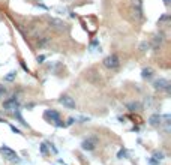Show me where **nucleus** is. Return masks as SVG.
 I'll return each mask as SVG.
<instances>
[{
	"mask_svg": "<svg viewBox=\"0 0 171 165\" xmlns=\"http://www.w3.org/2000/svg\"><path fill=\"white\" fill-rule=\"evenodd\" d=\"M104 66L105 68H108V69H117L120 66V59H119V56L117 54H110V56H107L104 59Z\"/></svg>",
	"mask_w": 171,
	"mask_h": 165,
	"instance_id": "f257e3e1",
	"label": "nucleus"
},
{
	"mask_svg": "<svg viewBox=\"0 0 171 165\" xmlns=\"http://www.w3.org/2000/svg\"><path fill=\"white\" fill-rule=\"evenodd\" d=\"M0 153H2L3 158H6L8 161L20 162V158H18V155H17V152H15V150H12V149L8 147V146H2V147H0Z\"/></svg>",
	"mask_w": 171,
	"mask_h": 165,
	"instance_id": "f03ea898",
	"label": "nucleus"
},
{
	"mask_svg": "<svg viewBox=\"0 0 171 165\" xmlns=\"http://www.w3.org/2000/svg\"><path fill=\"white\" fill-rule=\"evenodd\" d=\"M44 119L50 123H57L60 120V113L56 111V110H53V108H48L44 111Z\"/></svg>",
	"mask_w": 171,
	"mask_h": 165,
	"instance_id": "7ed1b4c3",
	"label": "nucleus"
},
{
	"mask_svg": "<svg viewBox=\"0 0 171 165\" xmlns=\"http://www.w3.org/2000/svg\"><path fill=\"white\" fill-rule=\"evenodd\" d=\"M18 107H20V101L17 96H12L3 102V108H6L8 111H15V110H18Z\"/></svg>",
	"mask_w": 171,
	"mask_h": 165,
	"instance_id": "20e7f679",
	"label": "nucleus"
},
{
	"mask_svg": "<svg viewBox=\"0 0 171 165\" xmlns=\"http://www.w3.org/2000/svg\"><path fill=\"white\" fill-rule=\"evenodd\" d=\"M59 102H60L63 107H66L68 110H75V108H77L74 98H71L69 95H62V96L59 98Z\"/></svg>",
	"mask_w": 171,
	"mask_h": 165,
	"instance_id": "39448f33",
	"label": "nucleus"
},
{
	"mask_svg": "<svg viewBox=\"0 0 171 165\" xmlns=\"http://www.w3.org/2000/svg\"><path fill=\"white\" fill-rule=\"evenodd\" d=\"M96 144H98V138L96 137H89V138H86L84 141L81 143V149L90 152V150H93L96 147Z\"/></svg>",
	"mask_w": 171,
	"mask_h": 165,
	"instance_id": "423d86ee",
	"label": "nucleus"
},
{
	"mask_svg": "<svg viewBox=\"0 0 171 165\" xmlns=\"http://www.w3.org/2000/svg\"><path fill=\"white\" fill-rule=\"evenodd\" d=\"M132 12L137 20H143V0H132Z\"/></svg>",
	"mask_w": 171,
	"mask_h": 165,
	"instance_id": "0eeeda50",
	"label": "nucleus"
},
{
	"mask_svg": "<svg viewBox=\"0 0 171 165\" xmlns=\"http://www.w3.org/2000/svg\"><path fill=\"white\" fill-rule=\"evenodd\" d=\"M170 81L167 78H158L155 83H153V87L156 90H164V92H170Z\"/></svg>",
	"mask_w": 171,
	"mask_h": 165,
	"instance_id": "6e6552de",
	"label": "nucleus"
},
{
	"mask_svg": "<svg viewBox=\"0 0 171 165\" xmlns=\"http://www.w3.org/2000/svg\"><path fill=\"white\" fill-rule=\"evenodd\" d=\"M149 125L153 126V128H158V126L162 125V116L161 114H152V116L149 117Z\"/></svg>",
	"mask_w": 171,
	"mask_h": 165,
	"instance_id": "1a4fd4ad",
	"label": "nucleus"
},
{
	"mask_svg": "<svg viewBox=\"0 0 171 165\" xmlns=\"http://www.w3.org/2000/svg\"><path fill=\"white\" fill-rule=\"evenodd\" d=\"M141 77H143L144 80H152V78H153V69H152V68H144V69L141 71Z\"/></svg>",
	"mask_w": 171,
	"mask_h": 165,
	"instance_id": "9d476101",
	"label": "nucleus"
},
{
	"mask_svg": "<svg viewBox=\"0 0 171 165\" xmlns=\"http://www.w3.org/2000/svg\"><path fill=\"white\" fill-rule=\"evenodd\" d=\"M126 108H128L129 111L135 113V111H140V110H141V104H140V102H137V101H134V102L126 104Z\"/></svg>",
	"mask_w": 171,
	"mask_h": 165,
	"instance_id": "9b49d317",
	"label": "nucleus"
},
{
	"mask_svg": "<svg viewBox=\"0 0 171 165\" xmlns=\"http://www.w3.org/2000/svg\"><path fill=\"white\" fill-rule=\"evenodd\" d=\"M50 24H53L56 29H60V30H63L65 26H66V24H65L62 20H56V18H50Z\"/></svg>",
	"mask_w": 171,
	"mask_h": 165,
	"instance_id": "f8f14e48",
	"label": "nucleus"
},
{
	"mask_svg": "<svg viewBox=\"0 0 171 165\" xmlns=\"http://www.w3.org/2000/svg\"><path fill=\"white\" fill-rule=\"evenodd\" d=\"M152 158H155L156 161H159V162H161V161L165 159V155H164V152H162V150H156V152H153V156H152Z\"/></svg>",
	"mask_w": 171,
	"mask_h": 165,
	"instance_id": "ddd939ff",
	"label": "nucleus"
},
{
	"mask_svg": "<svg viewBox=\"0 0 171 165\" xmlns=\"http://www.w3.org/2000/svg\"><path fill=\"white\" fill-rule=\"evenodd\" d=\"M162 39H164V33H161V36H155V39H153V48L155 50H158V47L161 45V42H162Z\"/></svg>",
	"mask_w": 171,
	"mask_h": 165,
	"instance_id": "4468645a",
	"label": "nucleus"
},
{
	"mask_svg": "<svg viewBox=\"0 0 171 165\" xmlns=\"http://www.w3.org/2000/svg\"><path fill=\"white\" fill-rule=\"evenodd\" d=\"M162 123H165V129L170 131V123H171V116H170V114L162 116Z\"/></svg>",
	"mask_w": 171,
	"mask_h": 165,
	"instance_id": "2eb2a0df",
	"label": "nucleus"
},
{
	"mask_svg": "<svg viewBox=\"0 0 171 165\" xmlns=\"http://www.w3.org/2000/svg\"><path fill=\"white\" fill-rule=\"evenodd\" d=\"M17 77V71H11L8 75H5V81H14Z\"/></svg>",
	"mask_w": 171,
	"mask_h": 165,
	"instance_id": "dca6fc26",
	"label": "nucleus"
},
{
	"mask_svg": "<svg viewBox=\"0 0 171 165\" xmlns=\"http://www.w3.org/2000/svg\"><path fill=\"white\" fill-rule=\"evenodd\" d=\"M117 158L119 159H126L128 158V150L126 149H120L119 153H117Z\"/></svg>",
	"mask_w": 171,
	"mask_h": 165,
	"instance_id": "f3484780",
	"label": "nucleus"
},
{
	"mask_svg": "<svg viewBox=\"0 0 171 165\" xmlns=\"http://www.w3.org/2000/svg\"><path fill=\"white\" fill-rule=\"evenodd\" d=\"M170 20V15L168 14H164L159 20H158V26H159V24H162V23H165V21H168Z\"/></svg>",
	"mask_w": 171,
	"mask_h": 165,
	"instance_id": "a211bd4d",
	"label": "nucleus"
},
{
	"mask_svg": "<svg viewBox=\"0 0 171 165\" xmlns=\"http://www.w3.org/2000/svg\"><path fill=\"white\" fill-rule=\"evenodd\" d=\"M8 93V90H6V87L3 86V84H0V98H3L5 95Z\"/></svg>",
	"mask_w": 171,
	"mask_h": 165,
	"instance_id": "6ab92c4d",
	"label": "nucleus"
},
{
	"mask_svg": "<svg viewBox=\"0 0 171 165\" xmlns=\"http://www.w3.org/2000/svg\"><path fill=\"white\" fill-rule=\"evenodd\" d=\"M161 162L159 161H156L155 158H149V165H159Z\"/></svg>",
	"mask_w": 171,
	"mask_h": 165,
	"instance_id": "aec40b11",
	"label": "nucleus"
},
{
	"mask_svg": "<svg viewBox=\"0 0 171 165\" xmlns=\"http://www.w3.org/2000/svg\"><path fill=\"white\" fill-rule=\"evenodd\" d=\"M9 128H11V131H12V132H14V134H21V131H20L18 128H15V126H14V125H9Z\"/></svg>",
	"mask_w": 171,
	"mask_h": 165,
	"instance_id": "412c9836",
	"label": "nucleus"
},
{
	"mask_svg": "<svg viewBox=\"0 0 171 165\" xmlns=\"http://www.w3.org/2000/svg\"><path fill=\"white\" fill-rule=\"evenodd\" d=\"M41 153H42V155H47V144H45V143L41 144Z\"/></svg>",
	"mask_w": 171,
	"mask_h": 165,
	"instance_id": "4be33fe9",
	"label": "nucleus"
},
{
	"mask_svg": "<svg viewBox=\"0 0 171 165\" xmlns=\"http://www.w3.org/2000/svg\"><path fill=\"white\" fill-rule=\"evenodd\" d=\"M45 59H47V56H44V54L42 56H38V63H44Z\"/></svg>",
	"mask_w": 171,
	"mask_h": 165,
	"instance_id": "5701e85b",
	"label": "nucleus"
},
{
	"mask_svg": "<svg viewBox=\"0 0 171 165\" xmlns=\"http://www.w3.org/2000/svg\"><path fill=\"white\" fill-rule=\"evenodd\" d=\"M75 122H77V120H75L74 117H69V119H68V123H66V126H71V125H74Z\"/></svg>",
	"mask_w": 171,
	"mask_h": 165,
	"instance_id": "b1692460",
	"label": "nucleus"
},
{
	"mask_svg": "<svg viewBox=\"0 0 171 165\" xmlns=\"http://www.w3.org/2000/svg\"><path fill=\"white\" fill-rule=\"evenodd\" d=\"M149 47V44L147 42H143L141 45H140V48H141V51H146V48Z\"/></svg>",
	"mask_w": 171,
	"mask_h": 165,
	"instance_id": "393cba45",
	"label": "nucleus"
},
{
	"mask_svg": "<svg viewBox=\"0 0 171 165\" xmlns=\"http://www.w3.org/2000/svg\"><path fill=\"white\" fill-rule=\"evenodd\" d=\"M21 66H23V69H24V71H27V72H29V68H27V66H26V65H24V63H21Z\"/></svg>",
	"mask_w": 171,
	"mask_h": 165,
	"instance_id": "a878e982",
	"label": "nucleus"
},
{
	"mask_svg": "<svg viewBox=\"0 0 171 165\" xmlns=\"http://www.w3.org/2000/svg\"><path fill=\"white\" fill-rule=\"evenodd\" d=\"M170 2H171V0H164V3H165V5H170Z\"/></svg>",
	"mask_w": 171,
	"mask_h": 165,
	"instance_id": "bb28decb",
	"label": "nucleus"
},
{
	"mask_svg": "<svg viewBox=\"0 0 171 165\" xmlns=\"http://www.w3.org/2000/svg\"><path fill=\"white\" fill-rule=\"evenodd\" d=\"M5 122H6L5 119H2V117H0V123H5Z\"/></svg>",
	"mask_w": 171,
	"mask_h": 165,
	"instance_id": "cd10ccee",
	"label": "nucleus"
}]
</instances>
